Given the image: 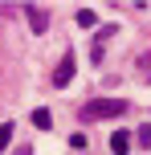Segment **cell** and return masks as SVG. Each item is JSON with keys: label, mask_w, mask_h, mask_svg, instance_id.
Returning a JSON list of instances; mask_svg holds the SVG:
<instances>
[{"label": "cell", "mask_w": 151, "mask_h": 155, "mask_svg": "<svg viewBox=\"0 0 151 155\" xmlns=\"http://www.w3.org/2000/svg\"><path fill=\"white\" fill-rule=\"evenodd\" d=\"M119 114H127V102L123 98H90V102H82V118L86 123H102V118H119Z\"/></svg>", "instance_id": "cell-1"}, {"label": "cell", "mask_w": 151, "mask_h": 155, "mask_svg": "<svg viewBox=\"0 0 151 155\" xmlns=\"http://www.w3.org/2000/svg\"><path fill=\"white\" fill-rule=\"evenodd\" d=\"M127 147H131V135H127V131H114V135H110V151H114V155H127Z\"/></svg>", "instance_id": "cell-4"}, {"label": "cell", "mask_w": 151, "mask_h": 155, "mask_svg": "<svg viewBox=\"0 0 151 155\" xmlns=\"http://www.w3.org/2000/svg\"><path fill=\"white\" fill-rule=\"evenodd\" d=\"M74 70H78V61H74V53H65L61 61H57V70H53V86H70Z\"/></svg>", "instance_id": "cell-2"}, {"label": "cell", "mask_w": 151, "mask_h": 155, "mask_svg": "<svg viewBox=\"0 0 151 155\" xmlns=\"http://www.w3.org/2000/svg\"><path fill=\"white\" fill-rule=\"evenodd\" d=\"M94 21H98V16L90 12V8H78V25H82V29H94Z\"/></svg>", "instance_id": "cell-6"}, {"label": "cell", "mask_w": 151, "mask_h": 155, "mask_svg": "<svg viewBox=\"0 0 151 155\" xmlns=\"http://www.w3.org/2000/svg\"><path fill=\"white\" fill-rule=\"evenodd\" d=\"M70 147H74V151H86V135L74 131V135H70Z\"/></svg>", "instance_id": "cell-8"}, {"label": "cell", "mask_w": 151, "mask_h": 155, "mask_svg": "<svg viewBox=\"0 0 151 155\" xmlns=\"http://www.w3.org/2000/svg\"><path fill=\"white\" fill-rule=\"evenodd\" d=\"M139 143H143V147H151V127H139V135H135Z\"/></svg>", "instance_id": "cell-10"}, {"label": "cell", "mask_w": 151, "mask_h": 155, "mask_svg": "<svg viewBox=\"0 0 151 155\" xmlns=\"http://www.w3.org/2000/svg\"><path fill=\"white\" fill-rule=\"evenodd\" d=\"M25 12H29L33 33H45V29H49V12H45V8H37V4H25Z\"/></svg>", "instance_id": "cell-3"}, {"label": "cell", "mask_w": 151, "mask_h": 155, "mask_svg": "<svg viewBox=\"0 0 151 155\" xmlns=\"http://www.w3.org/2000/svg\"><path fill=\"white\" fill-rule=\"evenodd\" d=\"M33 127H37V131H49V127H53V114H49L45 106H37L33 110Z\"/></svg>", "instance_id": "cell-5"}, {"label": "cell", "mask_w": 151, "mask_h": 155, "mask_svg": "<svg viewBox=\"0 0 151 155\" xmlns=\"http://www.w3.org/2000/svg\"><path fill=\"white\" fill-rule=\"evenodd\" d=\"M139 74H143V78H151V53H143V57H139Z\"/></svg>", "instance_id": "cell-9"}, {"label": "cell", "mask_w": 151, "mask_h": 155, "mask_svg": "<svg viewBox=\"0 0 151 155\" xmlns=\"http://www.w3.org/2000/svg\"><path fill=\"white\" fill-rule=\"evenodd\" d=\"M8 12H12V8H8V4H0V16H8Z\"/></svg>", "instance_id": "cell-11"}, {"label": "cell", "mask_w": 151, "mask_h": 155, "mask_svg": "<svg viewBox=\"0 0 151 155\" xmlns=\"http://www.w3.org/2000/svg\"><path fill=\"white\" fill-rule=\"evenodd\" d=\"M8 143H12V123L0 127V151H8Z\"/></svg>", "instance_id": "cell-7"}]
</instances>
